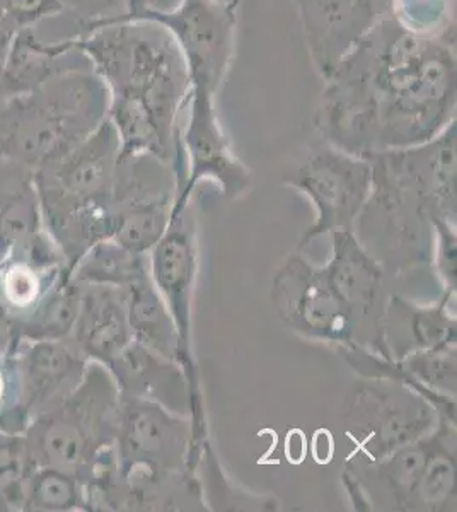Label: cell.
I'll return each instance as SVG.
<instances>
[{
    "instance_id": "obj_1",
    "label": "cell",
    "mask_w": 457,
    "mask_h": 512,
    "mask_svg": "<svg viewBox=\"0 0 457 512\" xmlns=\"http://www.w3.org/2000/svg\"><path fill=\"white\" fill-rule=\"evenodd\" d=\"M456 38L381 18L324 81L319 140L360 158L408 149L456 123Z\"/></svg>"
},
{
    "instance_id": "obj_2",
    "label": "cell",
    "mask_w": 457,
    "mask_h": 512,
    "mask_svg": "<svg viewBox=\"0 0 457 512\" xmlns=\"http://www.w3.org/2000/svg\"><path fill=\"white\" fill-rule=\"evenodd\" d=\"M110 93L120 156H152L174 169L190 81L173 36L145 19H115L79 38Z\"/></svg>"
},
{
    "instance_id": "obj_3",
    "label": "cell",
    "mask_w": 457,
    "mask_h": 512,
    "mask_svg": "<svg viewBox=\"0 0 457 512\" xmlns=\"http://www.w3.org/2000/svg\"><path fill=\"white\" fill-rule=\"evenodd\" d=\"M456 123L435 139L367 156L372 192L353 226L386 272L430 263L435 219L456 221Z\"/></svg>"
},
{
    "instance_id": "obj_4",
    "label": "cell",
    "mask_w": 457,
    "mask_h": 512,
    "mask_svg": "<svg viewBox=\"0 0 457 512\" xmlns=\"http://www.w3.org/2000/svg\"><path fill=\"white\" fill-rule=\"evenodd\" d=\"M120 139L110 120L62 158L35 169L43 227L70 270L116 229Z\"/></svg>"
},
{
    "instance_id": "obj_5",
    "label": "cell",
    "mask_w": 457,
    "mask_h": 512,
    "mask_svg": "<svg viewBox=\"0 0 457 512\" xmlns=\"http://www.w3.org/2000/svg\"><path fill=\"white\" fill-rule=\"evenodd\" d=\"M120 390L110 369L89 362L81 384L64 402L36 415L24 439L35 466H50L76 477L82 485L116 460Z\"/></svg>"
},
{
    "instance_id": "obj_6",
    "label": "cell",
    "mask_w": 457,
    "mask_h": 512,
    "mask_svg": "<svg viewBox=\"0 0 457 512\" xmlns=\"http://www.w3.org/2000/svg\"><path fill=\"white\" fill-rule=\"evenodd\" d=\"M151 277L173 316L180 338V367L190 390V417L198 437L209 436L197 359L193 354V304L198 277L197 221L191 205L171 217L168 231L149 253Z\"/></svg>"
},
{
    "instance_id": "obj_7",
    "label": "cell",
    "mask_w": 457,
    "mask_h": 512,
    "mask_svg": "<svg viewBox=\"0 0 457 512\" xmlns=\"http://www.w3.org/2000/svg\"><path fill=\"white\" fill-rule=\"evenodd\" d=\"M180 169L176 173L171 217L191 205L195 188L207 181L227 200L244 197L253 187V171L239 159L217 110V96L188 91L180 127Z\"/></svg>"
},
{
    "instance_id": "obj_8",
    "label": "cell",
    "mask_w": 457,
    "mask_h": 512,
    "mask_svg": "<svg viewBox=\"0 0 457 512\" xmlns=\"http://www.w3.org/2000/svg\"><path fill=\"white\" fill-rule=\"evenodd\" d=\"M347 434L355 453L388 456L437 429L434 405L410 386L386 378H357L348 395Z\"/></svg>"
},
{
    "instance_id": "obj_9",
    "label": "cell",
    "mask_w": 457,
    "mask_h": 512,
    "mask_svg": "<svg viewBox=\"0 0 457 512\" xmlns=\"http://www.w3.org/2000/svg\"><path fill=\"white\" fill-rule=\"evenodd\" d=\"M122 18L161 24L180 48L190 89L219 96L236 57L238 9L215 0H176Z\"/></svg>"
},
{
    "instance_id": "obj_10",
    "label": "cell",
    "mask_w": 457,
    "mask_h": 512,
    "mask_svg": "<svg viewBox=\"0 0 457 512\" xmlns=\"http://www.w3.org/2000/svg\"><path fill=\"white\" fill-rule=\"evenodd\" d=\"M284 185L313 205V224L299 241V248H306L336 229H353L371 197V161L318 140L296 169L285 176Z\"/></svg>"
},
{
    "instance_id": "obj_11",
    "label": "cell",
    "mask_w": 457,
    "mask_h": 512,
    "mask_svg": "<svg viewBox=\"0 0 457 512\" xmlns=\"http://www.w3.org/2000/svg\"><path fill=\"white\" fill-rule=\"evenodd\" d=\"M210 439L195 436L190 415L120 393L115 449L118 463L156 473H197Z\"/></svg>"
},
{
    "instance_id": "obj_12",
    "label": "cell",
    "mask_w": 457,
    "mask_h": 512,
    "mask_svg": "<svg viewBox=\"0 0 457 512\" xmlns=\"http://www.w3.org/2000/svg\"><path fill=\"white\" fill-rule=\"evenodd\" d=\"M270 301L278 320L299 337L336 349L353 344L350 309L331 284L326 267L299 251L290 253L275 270Z\"/></svg>"
},
{
    "instance_id": "obj_13",
    "label": "cell",
    "mask_w": 457,
    "mask_h": 512,
    "mask_svg": "<svg viewBox=\"0 0 457 512\" xmlns=\"http://www.w3.org/2000/svg\"><path fill=\"white\" fill-rule=\"evenodd\" d=\"M326 272L331 284L350 309L355 326L353 344L382 354V318L388 303V272L367 250L353 229H336ZM384 355V354H382Z\"/></svg>"
},
{
    "instance_id": "obj_14",
    "label": "cell",
    "mask_w": 457,
    "mask_h": 512,
    "mask_svg": "<svg viewBox=\"0 0 457 512\" xmlns=\"http://www.w3.org/2000/svg\"><path fill=\"white\" fill-rule=\"evenodd\" d=\"M302 38L326 81L382 18L374 0H294Z\"/></svg>"
},
{
    "instance_id": "obj_15",
    "label": "cell",
    "mask_w": 457,
    "mask_h": 512,
    "mask_svg": "<svg viewBox=\"0 0 457 512\" xmlns=\"http://www.w3.org/2000/svg\"><path fill=\"white\" fill-rule=\"evenodd\" d=\"M69 275V265L47 231L28 246L0 258V309L12 328L33 315Z\"/></svg>"
},
{
    "instance_id": "obj_16",
    "label": "cell",
    "mask_w": 457,
    "mask_h": 512,
    "mask_svg": "<svg viewBox=\"0 0 457 512\" xmlns=\"http://www.w3.org/2000/svg\"><path fill=\"white\" fill-rule=\"evenodd\" d=\"M18 361L31 420L64 402L81 384L91 362L70 340H21Z\"/></svg>"
},
{
    "instance_id": "obj_17",
    "label": "cell",
    "mask_w": 457,
    "mask_h": 512,
    "mask_svg": "<svg viewBox=\"0 0 457 512\" xmlns=\"http://www.w3.org/2000/svg\"><path fill=\"white\" fill-rule=\"evenodd\" d=\"M456 296L440 294L435 303L417 304L406 297H388L382 318V354L398 359L411 350L456 345Z\"/></svg>"
},
{
    "instance_id": "obj_18",
    "label": "cell",
    "mask_w": 457,
    "mask_h": 512,
    "mask_svg": "<svg viewBox=\"0 0 457 512\" xmlns=\"http://www.w3.org/2000/svg\"><path fill=\"white\" fill-rule=\"evenodd\" d=\"M69 340L87 361L110 366L134 342L125 289L81 284V309Z\"/></svg>"
},
{
    "instance_id": "obj_19",
    "label": "cell",
    "mask_w": 457,
    "mask_h": 512,
    "mask_svg": "<svg viewBox=\"0 0 457 512\" xmlns=\"http://www.w3.org/2000/svg\"><path fill=\"white\" fill-rule=\"evenodd\" d=\"M106 367L122 395L151 400L176 414L190 415V390L178 362L169 361L134 340Z\"/></svg>"
},
{
    "instance_id": "obj_20",
    "label": "cell",
    "mask_w": 457,
    "mask_h": 512,
    "mask_svg": "<svg viewBox=\"0 0 457 512\" xmlns=\"http://www.w3.org/2000/svg\"><path fill=\"white\" fill-rule=\"evenodd\" d=\"M43 233L35 171L0 158V258L28 246Z\"/></svg>"
},
{
    "instance_id": "obj_21",
    "label": "cell",
    "mask_w": 457,
    "mask_h": 512,
    "mask_svg": "<svg viewBox=\"0 0 457 512\" xmlns=\"http://www.w3.org/2000/svg\"><path fill=\"white\" fill-rule=\"evenodd\" d=\"M128 325L134 340L152 352L180 364V338L173 316L164 303L151 270L125 287Z\"/></svg>"
},
{
    "instance_id": "obj_22",
    "label": "cell",
    "mask_w": 457,
    "mask_h": 512,
    "mask_svg": "<svg viewBox=\"0 0 457 512\" xmlns=\"http://www.w3.org/2000/svg\"><path fill=\"white\" fill-rule=\"evenodd\" d=\"M456 425L439 422L437 439L413 495V511H456Z\"/></svg>"
},
{
    "instance_id": "obj_23",
    "label": "cell",
    "mask_w": 457,
    "mask_h": 512,
    "mask_svg": "<svg viewBox=\"0 0 457 512\" xmlns=\"http://www.w3.org/2000/svg\"><path fill=\"white\" fill-rule=\"evenodd\" d=\"M149 270V255L127 250L111 238L89 248L70 270V277L84 286L125 289Z\"/></svg>"
},
{
    "instance_id": "obj_24",
    "label": "cell",
    "mask_w": 457,
    "mask_h": 512,
    "mask_svg": "<svg viewBox=\"0 0 457 512\" xmlns=\"http://www.w3.org/2000/svg\"><path fill=\"white\" fill-rule=\"evenodd\" d=\"M81 309V284L65 277L53 289L35 313L16 325L14 332L21 340H69Z\"/></svg>"
},
{
    "instance_id": "obj_25",
    "label": "cell",
    "mask_w": 457,
    "mask_h": 512,
    "mask_svg": "<svg viewBox=\"0 0 457 512\" xmlns=\"http://www.w3.org/2000/svg\"><path fill=\"white\" fill-rule=\"evenodd\" d=\"M23 511H87L86 489L69 473L50 466H36L26 482Z\"/></svg>"
},
{
    "instance_id": "obj_26",
    "label": "cell",
    "mask_w": 457,
    "mask_h": 512,
    "mask_svg": "<svg viewBox=\"0 0 457 512\" xmlns=\"http://www.w3.org/2000/svg\"><path fill=\"white\" fill-rule=\"evenodd\" d=\"M384 18L417 35L456 38V0H388Z\"/></svg>"
},
{
    "instance_id": "obj_27",
    "label": "cell",
    "mask_w": 457,
    "mask_h": 512,
    "mask_svg": "<svg viewBox=\"0 0 457 512\" xmlns=\"http://www.w3.org/2000/svg\"><path fill=\"white\" fill-rule=\"evenodd\" d=\"M35 468L23 434L0 432V512L23 511L24 489Z\"/></svg>"
},
{
    "instance_id": "obj_28",
    "label": "cell",
    "mask_w": 457,
    "mask_h": 512,
    "mask_svg": "<svg viewBox=\"0 0 457 512\" xmlns=\"http://www.w3.org/2000/svg\"><path fill=\"white\" fill-rule=\"evenodd\" d=\"M18 345H0V432L9 434H24L31 422L24 402Z\"/></svg>"
},
{
    "instance_id": "obj_29",
    "label": "cell",
    "mask_w": 457,
    "mask_h": 512,
    "mask_svg": "<svg viewBox=\"0 0 457 512\" xmlns=\"http://www.w3.org/2000/svg\"><path fill=\"white\" fill-rule=\"evenodd\" d=\"M62 11L58 0H0V38L11 40Z\"/></svg>"
},
{
    "instance_id": "obj_30",
    "label": "cell",
    "mask_w": 457,
    "mask_h": 512,
    "mask_svg": "<svg viewBox=\"0 0 457 512\" xmlns=\"http://www.w3.org/2000/svg\"><path fill=\"white\" fill-rule=\"evenodd\" d=\"M434 239L430 265L439 277L444 294L456 296L457 292V229L456 221L435 219L432 224Z\"/></svg>"
},
{
    "instance_id": "obj_31",
    "label": "cell",
    "mask_w": 457,
    "mask_h": 512,
    "mask_svg": "<svg viewBox=\"0 0 457 512\" xmlns=\"http://www.w3.org/2000/svg\"><path fill=\"white\" fill-rule=\"evenodd\" d=\"M58 4L87 30L127 14V0H58Z\"/></svg>"
},
{
    "instance_id": "obj_32",
    "label": "cell",
    "mask_w": 457,
    "mask_h": 512,
    "mask_svg": "<svg viewBox=\"0 0 457 512\" xmlns=\"http://www.w3.org/2000/svg\"><path fill=\"white\" fill-rule=\"evenodd\" d=\"M9 41L11 40L0 38V105H2V101L9 96L6 89V81H4V64H6L7 45H9Z\"/></svg>"
},
{
    "instance_id": "obj_33",
    "label": "cell",
    "mask_w": 457,
    "mask_h": 512,
    "mask_svg": "<svg viewBox=\"0 0 457 512\" xmlns=\"http://www.w3.org/2000/svg\"><path fill=\"white\" fill-rule=\"evenodd\" d=\"M159 6H161V0H127V14H137L145 9Z\"/></svg>"
},
{
    "instance_id": "obj_34",
    "label": "cell",
    "mask_w": 457,
    "mask_h": 512,
    "mask_svg": "<svg viewBox=\"0 0 457 512\" xmlns=\"http://www.w3.org/2000/svg\"><path fill=\"white\" fill-rule=\"evenodd\" d=\"M215 2H219L222 6L232 7V9H239L241 6V0H215Z\"/></svg>"
}]
</instances>
